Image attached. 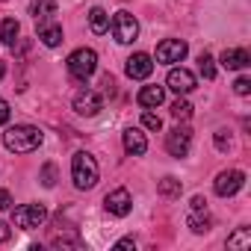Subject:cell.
Wrapping results in <instances>:
<instances>
[{"label":"cell","mask_w":251,"mask_h":251,"mask_svg":"<svg viewBox=\"0 0 251 251\" xmlns=\"http://www.w3.org/2000/svg\"><path fill=\"white\" fill-rule=\"evenodd\" d=\"M42 139H45V133H42L39 127H33V124H15V127H9V130L3 133V145H6L9 151H15V154H30V151H36V148L42 145Z\"/></svg>","instance_id":"obj_1"},{"label":"cell","mask_w":251,"mask_h":251,"mask_svg":"<svg viewBox=\"0 0 251 251\" xmlns=\"http://www.w3.org/2000/svg\"><path fill=\"white\" fill-rule=\"evenodd\" d=\"M98 177H100L98 160L92 154H86V151L74 154V160H71V180H74V186L77 189H92L98 183Z\"/></svg>","instance_id":"obj_2"},{"label":"cell","mask_w":251,"mask_h":251,"mask_svg":"<svg viewBox=\"0 0 251 251\" xmlns=\"http://www.w3.org/2000/svg\"><path fill=\"white\" fill-rule=\"evenodd\" d=\"M95 68H98V53L89 48H80L68 56V74L74 80H89L95 74Z\"/></svg>","instance_id":"obj_3"},{"label":"cell","mask_w":251,"mask_h":251,"mask_svg":"<svg viewBox=\"0 0 251 251\" xmlns=\"http://www.w3.org/2000/svg\"><path fill=\"white\" fill-rule=\"evenodd\" d=\"M109 30H112V36H115L118 45H130L139 36V24H136V18L130 12H115L112 21H109Z\"/></svg>","instance_id":"obj_4"},{"label":"cell","mask_w":251,"mask_h":251,"mask_svg":"<svg viewBox=\"0 0 251 251\" xmlns=\"http://www.w3.org/2000/svg\"><path fill=\"white\" fill-rule=\"evenodd\" d=\"M12 222L15 227H24V230H33V227H42L48 222V210L42 204H24L12 213Z\"/></svg>","instance_id":"obj_5"},{"label":"cell","mask_w":251,"mask_h":251,"mask_svg":"<svg viewBox=\"0 0 251 251\" xmlns=\"http://www.w3.org/2000/svg\"><path fill=\"white\" fill-rule=\"evenodd\" d=\"M189 145H192V130L189 127H175V130H169L166 133V151L172 154V157H186L189 154Z\"/></svg>","instance_id":"obj_6"},{"label":"cell","mask_w":251,"mask_h":251,"mask_svg":"<svg viewBox=\"0 0 251 251\" xmlns=\"http://www.w3.org/2000/svg\"><path fill=\"white\" fill-rule=\"evenodd\" d=\"M183 56H186V42H180V39H166L157 45V62H163V65L183 62Z\"/></svg>","instance_id":"obj_7"},{"label":"cell","mask_w":251,"mask_h":251,"mask_svg":"<svg viewBox=\"0 0 251 251\" xmlns=\"http://www.w3.org/2000/svg\"><path fill=\"white\" fill-rule=\"evenodd\" d=\"M242 186H245V175H242L239 169L222 172V175L216 177V195H222V198H230V195H236Z\"/></svg>","instance_id":"obj_8"},{"label":"cell","mask_w":251,"mask_h":251,"mask_svg":"<svg viewBox=\"0 0 251 251\" xmlns=\"http://www.w3.org/2000/svg\"><path fill=\"white\" fill-rule=\"evenodd\" d=\"M103 207H106V213H112V216H127V213L133 210V198H130L127 189H112V192L103 198Z\"/></svg>","instance_id":"obj_9"},{"label":"cell","mask_w":251,"mask_h":251,"mask_svg":"<svg viewBox=\"0 0 251 251\" xmlns=\"http://www.w3.org/2000/svg\"><path fill=\"white\" fill-rule=\"evenodd\" d=\"M74 109L80 115H98L103 109V98L98 92H92V89H83V92L74 95Z\"/></svg>","instance_id":"obj_10"},{"label":"cell","mask_w":251,"mask_h":251,"mask_svg":"<svg viewBox=\"0 0 251 251\" xmlns=\"http://www.w3.org/2000/svg\"><path fill=\"white\" fill-rule=\"evenodd\" d=\"M166 83H169L172 92H177V95H189V92L195 89V74L186 71V68H172Z\"/></svg>","instance_id":"obj_11"},{"label":"cell","mask_w":251,"mask_h":251,"mask_svg":"<svg viewBox=\"0 0 251 251\" xmlns=\"http://www.w3.org/2000/svg\"><path fill=\"white\" fill-rule=\"evenodd\" d=\"M151 71H154V59L148 53H133L127 59V77L130 80H145V77H151Z\"/></svg>","instance_id":"obj_12"},{"label":"cell","mask_w":251,"mask_h":251,"mask_svg":"<svg viewBox=\"0 0 251 251\" xmlns=\"http://www.w3.org/2000/svg\"><path fill=\"white\" fill-rule=\"evenodd\" d=\"M124 151L133 154V157H142L148 151V139H145V133L139 127H127V130H124Z\"/></svg>","instance_id":"obj_13"},{"label":"cell","mask_w":251,"mask_h":251,"mask_svg":"<svg viewBox=\"0 0 251 251\" xmlns=\"http://www.w3.org/2000/svg\"><path fill=\"white\" fill-rule=\"evenodd\" d=\"M248 65H251V56H248V50H242V48H227V50L222 53V68H227V71L248 68Z\"/></svg>","instance_id":"obj_14"},{"label":"cell","mask_w":251,"mask_h":251,"mask_svg":"<svg viewBox=\"0 0 251 251\" xmlns=\"http://www.w3.org/2000/svg\"><path fill=\"white\" fill-rule=\"evenodd\" d=\"M139 106H145V109H151V106H160L163 100H166V89L163 86H145L142 92H139Z\"/></svg>","instance_id":"obj_15"},{"label":"cell","mask_w":251,"mask_h":251,"mask_svg":"<svg viewBox=\"0 0 251 251\" xmlns=\"http://www.w3.org/2000/svg\"><path fill=\"white\" fill-rule=\"evenodd\" d=\"M30 15H33L39 24H45L50 15H56V0H33V6H30Z\"/></svg>","instance_id":"obj_16"},{"label":"cell","mask_w":251,"mask_h":251,"mask_svg":"<svg viewBox=\"0 0 251 251\" xmlns=\"http://www.w3.org/2000/svg\"><path fill=\"white\" fill-rule=\"evenodd\" d=\"M18 33H21V27H18V21H15V18H3V21H0V42H3V45L15 48Z\"/></svg>","instance_id":"obj_17"},{"label":"cell","mask_w":251,"mask_h":251,"mask_svg":"<svg viewBox=\"0 0 251 251\" xmlns=\"http://www.w3.org/2000/svg\"><path fill=\"white\" fill-rule=\"evenodd\" d=\"M50 245H56V248H65V245H71V248H80V236H77V230H74V227L53 230V236H50Z\"/></svg>","instance_id":"obj_18"},{"label":"cell","mask_w":251,"mask_h":251,"mask_svg":"<svg viewBox=\"0 0 251 251\" xmlns=\"http://www.w3.org/2000/svg\"><path fill=\"white\" fill-rule=\"evenodd\" d=\"M39 39L48 45V48H56L62 42V27L59 24H39Z\"/></svg>","instance_id":"obj_19"},{"label":"cell","mask_w":251,"mask_h":251,"mask_svg":"<svg viewBox=\"0 0 251 251\" xmlns=\"http://www.w3.org/2000/svg\"><path fill=\"white\" fill-rule=\"evenodd\" d=\"M89 27H92V33H98V36H103L106 30H109V15L100 9V6H95L92 12H89Z\"/></svg>","instance_id":"obj_20"},{"label":"cell","mask_w":251,"mask_h":251,"mask_svg":"<svg viewBox=\"0 0 251 251\" xmlns=\"http://www.w3.org/2000/svg\"><path fill=\"white\" fill-rule=\"evenodd\" d=\"M227 248H236V251L251 248V227H236V230L227 236Z\"/></svg>","instance_id":"obj_21"},{"label":"cell","mask_w":251,"mask_h":251,"mask_svg":"<svg viewBox=\"0 0 251 251\" xmlns=\"http://www.w3.org/2000/svg\"><path fill=\"white\" fill-rule=\"evenodd\" d=\"M180 189H183V186H180V180H177V177H163V180L157 183V192H160V195H166V198H177V195H180Z\"/></svg>","instance_id":"obj_22"},{"label":"cell","mask_w":251,"mask_h":251,"mask_svg":"<svg viewBox=\"0 0 251 251\" xmlns=\"http://www.w3.org/2000/svg\"><path fill=\"white\" fill-rule=\"evenodd\" d=\"M172 115H175L177 121H189V118H192V103L183 100V98H177V100L172 103Z\"/></svg>","instance_id":"obj_23"},{"label":"cell","mask_w":251,"mask_h":251,"mask_svg":"<svg viewBox=\"0 0 251 251\" xmlns=\"http://www.w3.org/2000/svg\"><path fill=\"white\" fill-rule=\"evenodd\" d=\"M186 225H189V227H192L195 233H207V230H210V219H207V216H198L195 210L189 213V219H186Z\"/></svg>","instance_id":"obj_24"},{"label":"cell","mask_w":251,"mask_h":251,"mask_svg":"<svg viewBox=\"0 0 251 251\" xmlns=\"http://www.w3.org/2000/svg\"><path fill=\"white\" fill-rule=\"evenodd\" d=\"M198 68H201L204 80H213V77H216V65H213V56H210V53H201V56H198Z\"/></svg>","instance_id":"obj_25"},{"label":"cell","mask_w":251,"mask_h":251,"mask_svg":"<svg viewBox=\"0 0 251 251\" xmlns=\"http://www.w3.org/2000/svg\"><path fill=\"white\" fill-rule=\"evenodd\" d=\"M42 183H45V186H53V183H56V166H53V163H45V166H42Z\"/></svg>","instance_id":"obj_26"},{"label":"cell","mask_w":251,"mask_h":251,"mask_svg":"<svg viewBox=\"0 0 251 251\" xmlns=\"http://www.w3.org/2000/svg\"><path fill=\"white\" fill-rule=\"evenodd\" d=\"M142 124H145L148 130H160V127H163V118H160L157 112H145V115H142Z\"/></svg>","instance_id":"obj_27"},{"label":"cell","mask_w":251,"mask_h":251,"mask_svg":"<svg viewBox=\"0 0 251 251\" xmlns=\"http://www.w3.org/2000/svg\"><path fill=\"white\" fill-rule=\"evenodd\" d=\"M233 92H236V95H248V92H251V80H248V77H239V80L233 83Z\"/></svg>","instance_id":"obj_28"},{"label":"cell","mask_w":251,"mask_h":251,"mask_svg":"<svg viewBox=\"0 0 251 251\" xmlns=\"http://www.w3.org/2000/svg\"><path fill=\"white\" fill-rule=\"evenodd\" d=\"M216 148H219V151H227V148H230V136H227V130H219V133H216Z\"/></svg>","instance_id":"obj_29"},{"label":"cell","mask_w":251,"mask_h":251,"mask_svg":"<svg viewBox=\"0 0 251 251\" xmlns=\"http://www.w3.org/2000/svg\"><path fill=\"white\" fill-rule=\"evenodd\" d=\"M9 112H12V109H9V103L0 98V124H6V121H9Z\"/></svg>","instance_id":"obj_30"},{"label":"cell","mask_w":251,"mask_h":251,"mask_svg":"<svg viewBox=\"0 0 251 251\" xmlns=\"http://www.w3.org/2000/svg\"><path fill=\"white\" fill-rule=\"evenodd\" d=\"M12 207V195L6 189H0V210H9Z\"/></svg>","instance_id":"obj_31"},{"label":"cell","mask_w":251,"mask_h":251,"mask_svg":"<svg viewBox=\"0 0 251 251\" xmlns=\"http://www.w3.org/2000/svg\"><path fill=\"white\" fill-rule=\"evenodd\" d=\"M9 236H12V230H9V225H6V222H0V242H6Z\"/></svg>","instance_id":"obj_32"},{"label":"cell","mask_w":251,"mask_h":251,"mask_svg":"<svg viewBox=\"0 0 251 251\" xmlns=\"http://www.w3.org/2000/svg\"><path fill=\"white\" fill-rule=\"evenodd\" d=\"M204 207H207V201H204L201 195H195V198H192V210H195V213H201Z\"/></svg>","instance_id":"obj_33"},{"label":"cell","mask_w":251,"mask_h":251,"mask_svg":"<svg viewBox=\"0 0 251 251\" xmlns=\"http://www.w3.org/2000/svg\"><path fill=\"white\" fill-rule=\"evenodd\" d=\"M115 248H133V239H121V242H118Z\"/></svg>","instance_id":"obj_34"},{"label":"cell","mask_w":251,"mask_h":251,"mask_svg":"<svg viewBox=\"0 0 251 251\" xmlns=\"http://www.w3.org/2000/svg\"><path fill=\"white\" fill-rule=\"evenodd\" d=\"M3 74H6V68H3V62H0V77H3Z\"/></svg>","instance_id":"obj_35"}]
</instances>
